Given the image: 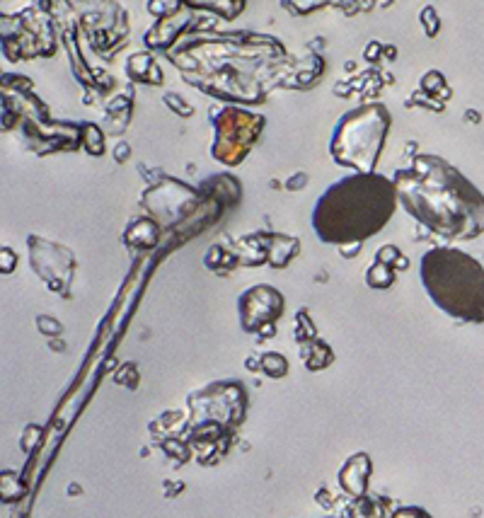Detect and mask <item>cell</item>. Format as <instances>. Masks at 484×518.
<instances>
[{"mask_svg":"<svg viewBox=\"0 0 484 518\" xmlns=\"http://www.w3.org/2000/svg\"><path fill=\"white\" fill-rule=\"evenodd\" d=\"M402 209L426 230L448 240H472L484 233V197L460 170L439 155H417L395 172Z\"/></svg>","mask_w":484,"mask_h":518,"instance_id":"1","label":"cell"},{"mask_svg":"<svg viewBox=\"0 0 484 518\" xmlns=\"http://www.w3.org/2000/svg\"><path fill=\"white\" fill-rule=\"evenodd\" d=\"M395 180L356 172L327 187L315 204L313 230L327 245H361L388 226L397 209Z\"/></svg>","mask_w":484,"mask_h":518,"instance_id":"2","label":"cell"},{"mask_svg":"<svg viewBox=\"0 0 484 518\" xmlns=\"http://www.w3.org/2000/svg\"><path fill=\"white\" fill-rule=\"evenodd\" d=\"M429 298L460 322H484V267L468 252L434 247L419 264Z\"/></svg>","mask_w":484,"mask_h":518,"instance_id":"3","label":"cell"},{"mask_svg":"<svg viewBox=\"0 0 484 518\" xmlns=\"http://www.w3.org/2000/svg\"><path fill=\"white\" fill-rule=\"evenodd\" d=\"M390 124L393 117L383 102L351 109L334 126L330 141L332 160L356 172H376Z\"/></svg>","mask_w":484,"mask_h":518,"instance_id":"4","label":"cell"},{"mask_svg":"<svg viewBox=\"0 0 484 518\" xmlns=\"http://www.w3.org/2000/svg\"><path fill=\"white\" fill-rule=\"evenodd\" d=\"M213 114H216L213 117L216 141H213L211 155L218 163L235 168L255 148L264 126H267V119L259 117L255 112H247L242 107H223Z\"/></svg>","mask_w":484,"mask_h":518,"instance_id":"5","label":"cell"},{"mask_svg":"<svg viewBox=\"0 0 484 518\" xmlns=\"http://www.w3.org/2000/svg\"><path fill=\"white\" fill-rule=\"evenodd\" d=\"M10 30L3 27V54L8 61H27L37 56H54L56 39L54 27L46 15L37 8H27L13 17L5 15Z\"/></svg>","mask_w":484,"mask_h":518,"instance_id":"6","label":"cell"},{"mask_svg":"<svg viewBox=\"0 0 484 518\" xmlns=\"http://www.w3.org/2000/svg\"><path fill=\"white\" fill-rule=\"evenodd\" d=\"M284 296L274 286H252L240 296V325L250 335L272 337L276 320L284 315Z\"/></svg>","mask_w":484,"mask_h":518,"instance_id":"7","label":"cell"},{"mask_svg":"<svg viewBox=\"0 0 484 518\" xmlns=\"http://www.w3.org/2000/svg\"><path fill=\"white\" fill-rule=\"evenodd\" d=\"M197 25H201V20L194 15V10L182 8L177 10L175 15L160 17L151 30L146 32L143 42H146V46L151 51H165V54H170L172 44H175L184 32L194 30Z\"/></svg>","mask_w":484,"mask_h":518,"instance_id":"8","label":"cell"},{"mask_svg":"<svg viewBox=\"0 0 484 518\" xmlns=\"http://www.w3.org/2000/svg\"><path fill=\"white\" fill-rule=\"evenodd\" d=\"M368 477H371V460H368L366 453H356L339 470V485L351 497H363L368 487Z\"/></svg>","mask_w":484,"mask_h":518,"instance_id":"9","label":"cell"},{"mask_svg":"<svg viewBox=\"0 0 484 518\" xmlns=\"http://www.w3.org/2000/svg\"><path fill=\"white\" fill-rule=\"evenodd\" d=\"M180 3L194 13H211L221 20H235L247 8V0H180Z\"/></svg>","mask_w":484,"mask_h":518,"instance_id":"10","label":"cell"},{"mask_svg":"<svg viewBox=\"0 0 484 518\" xmlns=\"http://www.w3.org/2000/svg\"><path fill=\"white\" fill-rule=\"evenodd\" d=\"M126 76L134 83H146V85H160L163 83V71H160L158 61L151 54H134L126 61Z\"/></svg>","mask_w":484,"mask_h":518,"instance_id":"11","label":"cell"},{"mask_svg":"<svg viewBox=\"0 0 484 518\" xmlns=\"http://www.w3.org/2000/svg\"><path fill=\"white\" fill-rule=\"evenodd\" d=\"M160 238V228L158 223L151 221V218H136L124 233V243H129L131 247H155Z\"/></svg>","mask_w":484,"mask_h":518,"instance_id":"12","label":"cell"},{"mask_svg":"<svg viewBox=\"0 0 484 518\" xmlns=\"http://www.w3.org/2000/svg\"><path fill=\"white\" fill-rule=\"evenodd\" d=\"M366 284L371 289H390L395 284V267L385 262H373V267L366 272Z\"/></svg>","mask_w":484,"mask_h":518,"instance_id":"13","label":"cell"},{"mask_svg":"<svg viewBox=\"0 0 484 518\" xmlns=\"http://www.w3.org/2000/svg\"><path fill=\"white\" fill-rule=\"evenodd\" d=\"M279 3L288 15L305 17V15H313L315 10H322L327 8V5H332V0H279Z\"/></svg>","mask_w":484,"mask_h":518,"instance_id":"14","label":"cell"},{"mask_svg":"<svg viewBox=\"0 0 484 518\" xmlns=\"http://www.w3.org/2000/svg\"><path fill=\"white\" fill-rule=\"evenodd\" d=\"M332 359H334V356H332L330 347H327V344L322 342V339H313V349H310L308 354H305V361H308L310 371H318V368L330 366Z\"/></svg>","mask_w":484,"mask_h":518,"instance_id":"15","label":"cell"},{"mask_svg":"<svg viewBox=\"0 0 484 518\" xmlns=\"http://www.w3.org/2000/svg\"><path fill=\"white\" fill-rule=\"evenodd\" d=\"M422 90L431 97H434L436 92H441L443 100H448V97H451V88H448L446 78H443V73H439V71L426 73V76L422 78Z\"/></svg>","mask_w":484,"mask_h":518,"instance_id":"16","label":"cell"},{"mask_svg":"<svg viewBox=\"0 0 484 518\" xmlns=\"http://www.w3.org/2000/svg\"><path fill=\"white\" fill-rule=\"evenodd\" d=\"M262 371L267 373L269 378H281L288 373V361L286 356L281 354H274V351H269V354L262 356Z\"/></svg>","mask_w":484,"mask_h":518,"instance_id":"17","label":"cell"},{"mask_svg":"<svg viewBox=\"0 0 484 518\" xmlns=\"http://www.w3.org/2000/svg\"><path fill=\"white\" fill-rule=\"evenodd\" d=\"M83 136H85V148L92 155L105 153V136H102V129L97 124H83Z\"/></svg>","mask_w":484,"mask_h":518,"instance_id":"18","label":"cell"},{"mask_svg":"<svg viewBox=\"0 0 484 518\" xmlns=\"http://www.w3.org/2000/svg\"><path fill=\"white\" fill-rule=\"evenodd\" d=\"M419 22H422L426 37H436L441 32V17L436 13L434 5H426L422 13H419Z\"/></svg>","mask_w":484,"mask_h":518,"instance_id":"19","label":"cell"},{"mask_svg":"<svg viewBox=\"0 0 484 518\" xmlns=\"http://www.w3.org/2000/svg\"><path fill=\"white\" fill-rule=\"evenodd\" d=\"M184 5L180 0H148V13L155 15L160 20V17H167V15H175L177 10H182Z\"/></svg>","mask_w":484,"mask_h":518,"instance_id":"20","label":"cell"},{"mask_svg":"<svg viewBox=\"0 0 484 518\" xmlns=\"http://www.w3.org/2000/svg\"><path fill=\"white\" fill-rule=\"evenodd\" d=\"M376 259H378V262L390 264V267H400V269H407V267H409V262H407L405 257L400 255V250H397L395 245H385V247H380L378 255H376Z\"/></svg>","mask_w":484,"mask_h":518,"instance_id":"21","label":"cell"},{"mask_svg":"<svg viewBox=\"0 0 484 518\" xmlns=\"http://www.w3.org/2000/svg\"><path fill=\"white\" fill-rule=\"evenodd\" d=\"M165 105L170 107L175 114H180V117H192L194 114V107L187 105V102H182L180 95H175V92H167Z\"/></svg>","mask_w":484,"mask_h":518,"instance_id":"22","label":"cell"},{"mask_svg":"<svg viewBox=\"0 0 484 518\" xmlns=\"http://www.w3.org/2000/svg\"><path fill=\"white\" fill-rule=\"evenodd\" d=\"M390 518H431V514L419 509V506H402V509H397Z\"/></svg>","mask_w":484,"mask_h":518,"instance_id":"23","label":"cell"},{"mask_svg":"<svg viewBox=\"0 0 484 518\" xmlns=\"http://www.w3.org/2000/svg\"><path fill=\"white\" fill-rule=\"evenodd\" d=\"M298 325H303V332H298V342H305V339L308 337H315V327H313V322L308 320V315L305 313H298Z\"/></svg>","mask_w":484,"mask_h":518,"instance_id":"24","label":"cell"},{"mask_svg":"<svg viewBox=\"0 0 484 518\" xmlns=\"http://www.w3.org/2000/svg\"><path fill=\"white\" fill-rule=\"evenodd\" d=\"M380 51H383V46H380L378 42H371V44H368V49H366V59L368 61H376V54L380 56Z\"/></svg>","mask_w":484,"mask_h":518,"instance_id":"25","label":"cell"}]
</instances>
